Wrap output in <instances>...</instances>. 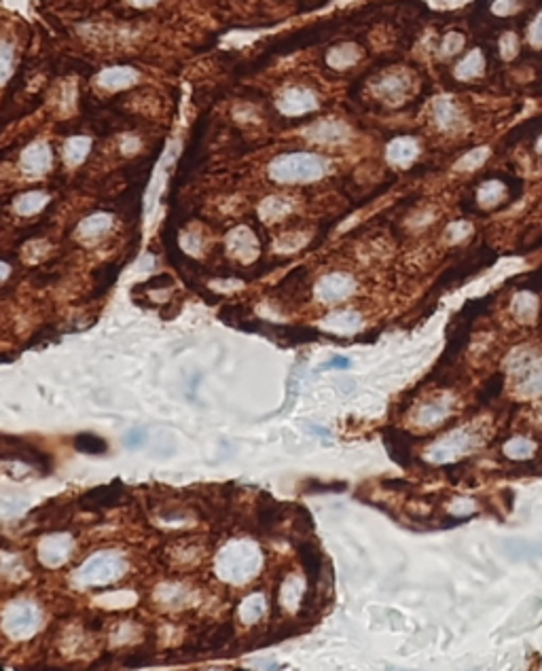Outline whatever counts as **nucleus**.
<instances>
[{
	"instance_id": "f257e3e1",
	"label": "nucleus",
	"mask_w": 542,
	"mask_h": 671,
	"mask_svg": "<svg viewBox=\"0 0 542 671\" xmlns=\"http://www.w3.org/2000/svg\"><path fill=\"white\" fill-rule=\"evenodd\" d=\"M329 172V161L316 153H291L282 155L271 161L269 176L275 183L297 185V183H313L322 178Z\"/></svg>"
},
{
	"instance_id": "f03ea898",
	"label": "nucleus",
	"mask_w": 542,
	"mask_h": 671,
	"mask_svg": "<svg viewBox=\"0 0 542 671\" xmlns=\"http://www.w3.org/2000/svg\"><path fill=\"white\" fill-rule=\"evenodd\" d=\"M261 568V553L252 542H231L218 553L216 574L227 582H248Z\"/></svg>"
},
{
	"instance_id": "7ed1b4c3",
	"label": "nucleus",
	"mask_w": 542,
	"mask_h": 671,
	"mask_svg": "<svg viewBox=\"0 0 542 671\" xmlns=\"http://www.w3.org/2000/svg\"><path fill=\"white\" fill-rule=\"evenodd\" d=\"M125 568H127V564L119 553L102 550L85 561L76 570L74 578L81 582V585H110V582L119 580L125 574Z\"/></svg>"
},
{
	"instance_id": "20e7f679",
	"label": "nucleus",
	"mask_w": 542,
	"mask_h": 671,
	"mask_svg": "<svg viewBox=\"0 0 542 671\" xmlns=\"http://www.w3.org/2000/svg\"><path fill=\"white\" fill-rule=\"evenodd\" d=\"M39 623H41V615H39V610L32 606V603H28V601H15L7 608L5 612V631L11 635V637H28V635H32L37 629H39Z\"/></svg>"
},
{
	"instance_id": "39448f33",
	"label": "nucleus",
	"mask_w": 542,
	"mask_h": 671,
	"mask_svg": "<svg viewBox=\"0 0 542 671\" xmlns=\"http://www.w3.org/2000/svg\"><path fill=\"white\" fill-rule=\"evenodd\" d=\"M472 447V436L466 430L460 432H451L449 436L441 443H437V447L430 451V460L432 462H453L455 457H460L462 453H466Z\"/></svg>"
},
{
	"instance_id": "423d86ee",
	"label": "nucleus",
	"mask_w": 542,
	"mask_h": 671,
	"mask_svg": "<svg viewBox=\"0 0 542 671\" xmlns=\"http://www.w3.org/2000/svg\"><path fill=\"white\" fill-rule=\"evenodd\" d=\"M316 290H318V297L324 303H337V301H344L346 297H350L354 293L356 282L346 273H331V276L320 280Z\"/></svg>"
},
{
	"instance_id": "0eeeda50",
	"label": "nucleus",
	"mask_w": 542,
	"mask_h": 671,
	"mask_svg": "<svg viewBox=\"0 0 542 671\" xmlns=\"http://www.w3.org/2000/svg\"><path fill=\"white\" fill-rule=\"evenodd\" d=\"M70 550H72V540L68 536L55 534L41 542L39 559H41V564H45L49 568H58L70 557Z\"/></svg>"
},
{
	"instance_id": "6e6552de",
	"label": "nucleus",
	"mask_w": 542,
	"mask_h": 671,
	"mask_svg": "<svg viewBox=\"0 0 542 671\" xmlns=\"http://www.w3.org/2000/svg\"><path fill=\"white\" fill-rule=\"evenodd\" d=\"M313 106H316V100H313L309 92L301 90V87H293V90H289L280 98V108L286 114H301L311 110Z\"/></svg>"
},
{
	"instance_id": "1a4fd4ad",
	"label": "nucleus",
	"mask_w": 542,
	"mask_h": 671,
	"mask_svg": "<svg viewBox=\"0 0 542 671\" xmlns=\"http://www.w3.org/2000/svg\"><path fill=\"white\" fill-rule=\"evenodd\" d=\"M49 165H51V151L43 142L32 144L30 149H25V153L21 157V167L28 174H43L49 169Z\"/></svg>"
},
{
	"instance_id": "9d476101",
	"label": "nucleus",
	"mask_w": 542,
	"mask_h": 671,
	"mask_svg": "<svg viewBox=\"0 0 542 671\" xmlns=\"http://www.w3.org/2000/svg\"><path fill=\"white\" fill-rule=\"evenodd\" d=\"M417 155V144L411 138H398L390 144L388 159L396 165H407Z\"/></svg>"
},
{
	"instance_id": "9b49d317",
	"label": "nucleus",
	"mask_w": 542,
	"mask_h": 671,
	"mask_svg": "<svg viewBox=\"0 0 542 671\" xmlns=\"http://www.w3.org/2000/svg\"><path fill=\"white\" fill-rule=\"evenodd\" d=\"M358 322H360V318L356 311H339L324 320V327L331 331H337V333H352L358 329Z\"/></svg>"
},
{
	"instance_id": "f8f14e48",
	"label": "nucleus",
	"mask_w": 542,
	"mask_h": 671,
	"mask_svg": "<svg viewBox=\"0 0 542 671\" xmlns=\"http://www.w3.org/2000/svg\"><path fill=\"white\" fill-rule=\"evenodd\" d=\"M263 612H265V599H263V595H250L240 606V619H242V623L252 625V623H256V621L263 617Z\"/></svg>"
},
{
	"instance_id": "ddd939ff",
	"label": "nucleus",
	"mask_w": 542,
	"mask_h": 671,
	"mask_svg": "<svg viewBox=\"0 0 542 671\" xmlns=\"http://www.w3.org/2000/svg\"><path fill=\"white\" fill-rule=\"evenodd\" d=\"M136 81V72L132 68H110L100 76V83L108 90H117V87L132 85Z\"/></svg>"
},
{
	"instance_id": "4468645a",
	"label": "nucleus",
	"mask_w": 542,
	"mask_h": 671,
	"mask_svg": "<svg viewBox=\"0 0 542 671\" xmlns=\"http://www.w3.org/2000/svg\"><path fill=\"white\" fill-rule=\"evenodd\" d=\"M229 246H231V250H233L238 256H242V258H250V256L254 254V250H256V240L252 238V233H250V231L240 229V231H236L233 236H231Z\"/></svg>"
},
{
	"instance_id": "2eb2a0df",
	"label": "nucleus",
	"mask_w": 542,
	"mask_h": 671,
	"mask_svg": "<svg viewBox=\"0 0 542 671\" xmlns=\"http://www.w3.org/2000/svg\"><path fill=\"white\" fill-rule=\"evenodd\" d=\"M108 227H110V218L106 214H96V216H90L81 225L79 233H81L83 240H96V238L102 236V233L108 231Z\"/></svg>"
},
{
	"instance_id": "dca6fc26",
	"label": "nucleus",
	"mask_w": 542,
	"mask_h": 671,
	"mask_svg": "<svg viewBox=\"0 0 542 671\" xmlns=\"http://www.w3.org/2000/svg\"><path fill=\"white\" fill-rule=\"evenodd\" d=\"M519 392L525 396H534V394H542V360L536 362L521 379L519 384Z\"/></svg>"
},
{
	"instance_id": "f3484780",
	"label": "nucleus",
	"mask_w": 542,
	"mask_h": 671,
	"mask_svg": "<svg viewBox=\"0 0 542 671\" xmlns=\"http://www.w3.org/2000/svg\"><path fill=\"white\" fill-rule=\"evenodd\" d=\"M346 134L348 132L344 130V125H339L335 121H324L311 132V138L318 142H339L346 138Z\"/></svg>"
},
{
	"instance_id": "a211bd4d",
	"label": "nucleus",
	"mask_w": 542,
	"mask_h": 671,
	"mask_svg": "<svg viewBox=\"0 0 542 671\" xmlns=\"http://www.w3.org/2000/svg\"><path fill=\"white\" fill-rule=\"evenodd\" d=\"M45 201H47V195L45 193H25L21 195L17 201H15V210L19 214H34L39 212L43 206H45Z\"/></svg>"
},
{
	"instance_id": "6ab92c4d",
	"label": "nucleus",
	"mask_w": 542,
	"mask_h": 671,
	"mask_svg": "<svg viewBox=\"0 0 542 671\" xmlns=\"http://www.w3.org/2000/svg\"><path fill=\"white\" fill-rule=\"evenodd\" d=\"M74 447H76L81 453H92V455H98V453H104V451H106V441L100 439V436H96V434H81V436H76Z\"/></svg>"
},
{
	"instance_id": "aec40b11",
	"label": "nucleus",
	"mask_w": 542,
	"mask_h": 671,
	"mask_svg": "<svg viewBox=\"0 0 542 671\" xmlns=\"http://www.w3.org/2000/svg\"><path fill=\"white\" fill-rule=\"evenodd\" d=\"M483 70V57L479 51H472L466 60H462L458 64V68H455V74H458L460 79H472L477 76L479 72Z\"/></svg>"
},
{
	"instance_id": "412c9836",
	"label": "nucleus",
	"mask_w": 542,
	"mask_h": 671,
	"mask_svg": "<svg viewBox=\"0 0 542 671\" xmlns=\"http://www.w3.org/2000/svg\"><path fill=\"white\" fill-rule=\"evenodd\" d=\"M536 445L528 439H512L504 445V453L512 460H525L534 453Z\"/></svg>"
},
{
	"instance_id": "4be33fe9",
	"label": "nucleus",
	"mask_w": 542,
	"mask_h": 671,
	"mask_svg": "<svg viewBox=\"0 0 542 671\" xmlns=\"http://www.w3.org/2000/svg\"><path fill=\"white\" fill-rule=\"evenodd\" d=\"M87 151H90V140H85V138H72L66 144V161L70 165H76V163H81L85 159Z\"/></svg>"
},
{
	"instance_id": "5701e85b",
	"label": "nucleus",
	"mask_w": 542,
	"mask_h": 671,
	"mask_svg": "<svg viewBox=\"0 0 542 671\" xmlns=\"http://www.w3.org/2000/svg\"><path fill=\"white\" fill-rule=\"evenodd\" d=\"M291 210V203L284 199V197H271L263 203V208H261V214L267 218V220H275L280 216H284Z\"/></svg>"
},
{
	"instance_id": "b1692460",
	"label": "nucleus",
	"mask_w": 542,
	"mask_h": 671,
	"mask_svg": "<svg viewBox=\"0 0 542 671\" xmlns=\"http://www.w3.org/2000/svg\"><path fill=\"white\" fill-rule=\"evenodd\" d=\"M445 415H447V406L441 404V402H432V404H426L424 406L421 413L417 415V422L421 426H432V424L441 422Z\"/></svg>"
},
{
	"instance_id": "393cba45",
	"label": "nucleus",
	"mask_w": 542,
	"mask_h": 671,
	"mask_svg": "<svg viewBox=\"0 0 542 671\" xmlns=\"http://www.w3.org/2000/svg\"><path fill=\"white\" fill-rule=\"evenodd\" d=\"M301 597H303V582H301V578L286 580V585H284V591H282V601L286 603L289 608H297V603L301 601Z\"/></svg>"
},
{
	"instance_id": "a878e982",
	"label": "nucleus",
	"mask_w": 542,
	"mask_h": 671,
	"mask_svg": "<svg viewBox=\"0 0 542 671\" xmlns=\"http://www.w3.org/2000/svg\"><path fill=\"white\" fill-rule=\"evenodd\" d=\"M504 193V187L496 180L492 183H485L479 191V201H481V206H494V203H498V199L502 197Z\"/></svg>"
},
{
	"instance_id": "bb28decb",
	"label": "nucleus",
	"mask_w": 542,
	"mask_h": 671,
	"mask_svg": "<svg viewBox=\"0 0 542 671\" xmlns=\"http://www.w3.org/2000/svg\"><path fill=\"white\" fill-rule=\"evenodd\" d=\"M356 57H358L356 49H354L352 45H344V47H339V49L331 51L329 62H331L333 66H350V64H354Z\"/></svg>"
},
{
	"instance_id": "cd10ccee",
	"label": "nucleus",
	"mask_w": 542,
	"mask_h": 671,
	"mask_svg": "<svg viewBox=\"0 0 542 671\" xmlns=\"http://www.w3.org/2000/svg\"><path fill=\"white\" fill-rule=\"evenodd\" d=\"M515 313H517L521 320H530V318L536 313V297L530 295V293H521V295L515 299Z\"/></svg>"
},
{
	"instance_id": "c85d7f7f",
	"label": "nucleus",
	"mask_w": 542,
	"mask_h": 671,
	"mask_svg": "<svg viewBox=\"0 0 542 671\" xmlns=\"http://www.w3.org/2000/svg\"><path fill=\"white\" fill-rule=\"evenodd\" d=\"M488 155H490L488 149H475V151H470V153H468V155L458 163V167H462V169H472V167L481 165Z\"/></svg>"
},
{
	"instance_id": "c756f323",
	"label": "nucleus",
	"mask_w": 542,
	"mask_h": 671,
	"mask_svg": "<svg viewBox=\"0 0 542 671\" xmlns=\"http://www.w3.org/2000/svg\"><path fill=\"white\" fill-rule=\"evenodd\" d=\"M437 112H439V121H441V125H451L453 121H455V108L449 104V102H441L439 106H437Z\"/></svg>"
},
{
	"instance_id": "7c9ffc66",
	"label": "nucleus",
	"mask_w": 542,
	"mask_h": 671,
	"mask_svg": "<svg viewBox=\"0 0 542 671\" xmlns=\"http://www.w3.org/2000/svg\"><path fill=\"white\" fill-rule=\"evenodd\" d=\"M500 51H502V55L506 57V60H510V57L517 53V37H515V34H506V37H502V41H500Z\"/></svg>"
},
{
	"instance_id": "2f4dec72",
	"label": "nucleus",
	"mask_w": 542,
	"mask_h": 671,
	"mask_svg": "<svg viewBox=\"0 0 542 671\" xmlns=\"http://www.w3.org/2000/svg\"><path fill=\"white\" fill-rule=\"evenodd\" d=\"M530 41L538 47L542 45V15H538V19L530 28Z\"/></svg>"
},
{
	"instance_id": "473e14b6",
	"label": "nucleus",
	"mask_w": 542,
	"mask_h": 671,
	"mask_svg": "<svg viewBox=\"0 0 542 671\" xmlns=\"http://www.w3.org/2000/svg\"><path fill=\"white\" fill-rule=\"evenodd\" d=\"M515 5H517V0H498V3L494 5V11L498 15H508L512 9H515Z\"/></svg>"
},
{
	"instance_id": "72a5a7b5",
	"label": "nucleus",
	"mask_w": 542,
	"mask_h": 671,
	"mask_svg": "<svg viewBox=\"0 0 542 671\" xmlns=\"http://www.w3.org/2000/svg\"><path fill=\"white\" fill-rule=\"evenodd\" d=\"M462 45V37L458 34H449L447 41H445V53H453V51H458Z\"/></svg>"
},
{
	"instance_id": "f704fd0d",
	"label": "nucleus",
	"mask_w": 542,
	"mask_h": 671,
	"mask_svg": "<svg viewBox=\"0 0 542 671\" xmlns=\"http://www.w3.org/2000/svg\"><path fill=\"white\" fill-rule=\"evenodd\" d=\"M348 367H350L348 358H333V362H326L322 369H348Z\"/></svg>"
},
{
	"instance_id": "c9c22d12",
	"label": "nucleus",
	"mask_w": 542,
	"mask_h": 671,
	"mask_svg": "<svg viewBox=\"0 0 542 671\" xmlns=\"http://www.w3.org/2000/svg\"><path fill=\"white\" fill-rule=\"evenodd\" d=\"M5 76L9 74V66H11V49L9 47H5Z\"/></svg>"
},
{
	"instance_id": "e433bc0d",
	"label": "nucleus",
	"mask_w": 542,
	"mask_h": 671,
	"mask_svg": "<svg viewBox=\"0 0 542 671\" xmlns=\"http://www.w3.org/2000/svg\"><path fill=\"white\" fill-rule=\"evenodd\" d=\"M132 3H134L136 7H149V5L155 3V0H132Z\"/></svg>"
},
{
	"instance_id": "4c0bfd02",
	"label": "nucleus",
	"mask_w": 542,
	"mask_h": 671,
	"mask_svg": "<svg viewBox=\"0 0 542 671\" xmlns=\"http://www.w3.org/2000/svg\"><path fill=\"white\" fill-rule=\"evenodd\" d=\"M538 151H540V153H542V138H540V140H538Z\"/></svg>"
}]
</instances>
